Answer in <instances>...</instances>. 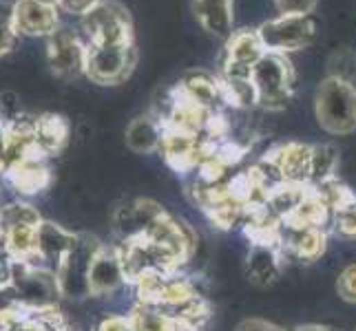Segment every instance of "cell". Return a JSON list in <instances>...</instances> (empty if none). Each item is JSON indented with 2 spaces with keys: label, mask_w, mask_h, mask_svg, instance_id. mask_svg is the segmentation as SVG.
Segmentation results:
<instances>
[{
  "label": "cell",
  "mask_w": 356,
  "mask_h": 331,
  "mask_svg": "<svg viewBox=\"0 0 356 331\" xmlns=\"http://www.w3.org/2000/svg\"><path fill=\"white\" fill-rule=\"evenodd\" d=\"M316 119L330 135L356 130V87L354 82L327 78L316 91Z\"/></svg>",
  "instance_id": "1"
},
{
  "label": "cell",
  "mask_w": 356,
  "mask_h": 331,
  "mask_svg": "<svg viewBox=\"0 0 356 331\" xmlns=\"http://www.w3.org/2000/svg\"><path fill=\"white\" fill-rule=\"evenodd\" d=\"M294 73L286 53L266 51L252 67V84L257 89V104L277 110L284 108L292 93Z\"/></svg>",
  "instance_id": "2"
},
{
  "label": "cell",
  "mask_w": 356,
  "mask_h": 331,
  "mask_svg": "<svg viewBox=\"0 0 356 331\" xmlns=\"http://www.w3.org/2000/svg\"><path fill=\"white\" fill-rule=\"evenodd\" d=\"M82 29L89 46L133 44L129 9L115 0H100L87 16H82Z\"/></svg>",
  "instance_id": "3"
},
{
  "label": "cell",
  "mask_w": 356,
  "mask_h": 331,
  "mask_svg": "<svg viewBox=\"0 0 356 331\" xmlns=\"http://www.w3.org/2000/svg\"><path fill=\"white\" fill-rule=\"evenodd\" d=\"M100 248L102 243L95 237L87 235V232H78L73 250L56 269L60 296L71 300H82L89 296V269Z\"/></svg>",
  "instance_id": "4"
},
{
  "label": "cell",
  "mask_w": 356,
  "mask_h": 331,
  "mask_svg": "<svg viewBox=\"0 0 356 331\" xmlns=\"http://www.w3.org/2000/svg\"><path fill=\"white\" fill-rule=\"evenodd\" d=\"M16 300L24 309H47L56 307L60 298V287L56 272L47 267L16 261L14 278H11Z\"/></svg>",
  "instance_id": "5"
},
{
  "label": "cell",
  "mask_w": 356,
  "mask_h": 331,
  "mask_svg": "<svg viewBox=\"0 0 356 331\" xmlns=\"http://www.w3.org/2000/svg\"><path fill=\"white\" fill-rule=\"evenodd\" d=\"M135 67V49L133 44H111V46H89L87 71L91 82L111 87L122 84Z\"/></svg>",
  "instance_id": "6"
},
{
  "label": "cell",
  "mask_w": 356,
  "mask_h": 331,
  "mask_svg": "<svg viewBox=\"0 0 356 331\" xmlns=\"http://www.w3.org/2000/svg\"><path fill=\"white\" fill-rule=\"evenodd\" d=\"M257 31H259L266 51L275 53L297 51V49L308 46L314 38V24L310 16H279L264 22Z\"/></svg>",
  "instance_id": "7"
},
{
  "label": "cell",
  "mask_w": 356,
  "mask_h": 331,
  "mask_svg": "<svg viewBox=\"0 0 356 331\" xmlns=\"http://www.w3.org/2000/svg\"><path fill=\"white\" fill-rule=\"evenodd\" d=\"M89 44L82 42L73 31L58 29L47 40V60L54 76L60 80H73L87 71Z\"/></svg>",
  "instance_id": "8"
},
{
  "label": "cell",
  "mask_w": 356,
  "mask_h": 331,
  "mask_svg": "<svg viewBox=\"0 0 356 331\" xmlns=\"http://www.w3.org/2000/svg\"><path fill=\"white\" fill-rule=\"evenodd\" d=\"M166 212L164 207L151 199H133L124 205L115 207L113 212V230L120 235L122 241L138 239L146 235L153 223H157Z\"/></svg>",
  "instance_id": "9"
},
{
  "label": "cell",
  "mask_w": 356,
  "mask_h": 331,
  "mask_svg": "<svg viewBox=\"0 0 356 331\" xmlns=\"http://www.w3.org/2000/svg\"><path fill=\"white\" fill-rule=\"evenodd\" d=\"M3 177L20 197H33L51 186V168L47 166V157L40 153L24 157L22 162L7 168Z\"/></svg>",
  "instance_id": "10"
},
{
  "label": "cell",
  "mask_w": 356,
  "mask_h": 331,
  "mask_svg": "<svg viewBox=\"0 0 356 331\" xmlns=\"http://www.w3.org/2000/svg\"><path fill=\"white\" fill-rule=\"evenodd\" d=\"M124 283H127V276L120 261L118 248H106V245H102L89 269V296L93 298L111 296V294H115Z\"/></svg>",
  "instance_id": "11"
},
{
  "label": "cell",
  "mask_w": 356,
  "mask_h": 331,
  "mask_svg": "<svg viewBox=\"0 0 356 331\" xmlns=\"http://www.w3.org/2000/svg\"><path fill=\"white\" fill-rule=\"evenodd\" d=\"M78 239V232H71L65 226H58L54 221H42L38 228V265L56 272L73 250Z\"/></svg>",
  "instance_id": "12"
},
{
  "label": "cell",
  "mask_w": 356,
  "mask_h": 331,
  "mask_svg": "<svg viewBox=\"0 0 356 331\" xmlns=\"http://www.w3.org/2000/svg\"><path fill=\"white\" fill-rule=\"evenodd\" d=\"M16 31L24 35H51L58 31V7H47L38 0H18L14 5Z\"/></svg>",
  "instance_id": "13"
},
{
  "label": "cell",
  "mask_w": 356,
  "mask_h": 331,
  "mask_svg": "<svg viewBox=\"0 0 356 331\" xmlns=\"http://www.w3.org/2000/svg\"><path fill=\"white\" fill-rule=\"evenodd\" d=\"M268 157L273 159V164L277 166V170L286 183H308L312 146L292 142V144L279 146V148H275Z\"/></svg>",
  "instance_id": "14"
},
{
  "label": "cell",
  "mask_w": 356,
  "mask_h": 331,
  "mask_svg": "<svg viewBox=\"0 0 356 331\" xmlns=\"http://www.w3.org/2000/svg\"><path fill=\"white\" fill-rule=\"evenodd\" d=\"M327 248L325 228H284L281 230V250L297 256L299 261H316Z\"/></svg>",
  "instance_id": "15"
},
{
  "label": "cell",
  "mask_w": 356,
  "mask_h": 331,
  "mask_svg": "<svg viewBox=\"0 0 356 331\" xmlns=\"http://www.w3.org/2000/svg\"><path fill=\"white\" fill-rule=\"evenodd\" d=\"M184 97H188L195 104H200L208 110H222V82L213 78L206 71H188L175 87Z\"/></svg>",
  "instance_id": "16"
},
{
  "label": "cell",
  "mask_w": 356,
  "mask_h": 331,
  "mask_svg": "<svg viewBox=\"0 0 356 331\" xmlns=\"http://www.w3.org/2000/svg\"><path fill=\"white\" fill-rule=\"evenodd\" d=\"M281 274V245H252L245 259V276L254 285H270Z\"/></svg>",
  "instance_id": "17"
},
{
  "label": "cell",
  "mask_w": 356,
  "mask_h": 331,
  "mask_svg": "<svg viewBox=\"0 0 356 331\" xmlns=\"http://www.w3.org/2000/svg\"><path fill=\"white\" fill-rule=\"evenodd\" d=\"M127 146L133 153L140 155H149L159 151L162 146V137H164V126L153 113L149 115H140L131 119V124L127 126Z\"/></svg>",
  "instance_id": "18"
},
{
  "label": "cell",
  "mask_w": 356,
  "mask_h": 331,
  "mask_svg": "<svg viewBox=\"0 0 356 331\" xmlns=\"http://www.w3.org/2000/svg\"><path fill=\"white\" fill-rule=\"evenodd\" d=\"M69 142V121L63 115L42 113L35 117V146L49 159L63 148Z\"/></svg>",
  "instance_id": "19"
},
{
  "label": "cell",
  "mask_w": 356,
  "mask_h": 331,
  "mask_svg": "<svg viewBox=\"0 0 356 331\" xmlns=\"http://www.w3.org/2000/svg\"><path fill=\"white\" fill-rule=\"evenodd\" d=\"M330 219H332V210L318 197L314 186H310L303 201L284 219V228H325Z\"/></svg>",
  "instance_id": "20"
},
{
  "label": "cell",
  "mask_w": 356,
  "mask_h": 331,
  "mask_svg": "<svg viewBox=\"0 0 356 331\" xmlns=\"http://www.w3.org/2000/svg\"><path fill=\"white\" fill-rule=\"evenodd\" d=\"M266 53V46L259 38V31L241 29L232 31L230 38L226 40L224 60L226 62H235L243 67H254V62Z\"/></svg>",
  "instance_id": "21"
},
{
  "label": "cell",
  "mask_w": 356,
  "mask_h": 331,
  "mask_svg": "<svg viewBox=\"0 0 356 331\" xmlns=\"http://www.w3.org/2000/svg\"><path fill=\"white\" fill-rule=\"evenodd\" d=\"M195 14L206 31L222 38H230L232 33V0H195Z\"/></svg>",
  "instance_id": "22"
},
{
  "label": "cell",
  "mask_w": 356,
  "mask_h": 331,
  "mask_svg": "<svg viewBox=\"0 0 356 331\" xmlns=\"http://www.w3.org/2000/svg\"><path fill=\"white\" fill-rule=\"evenodd\" d=\"M40 210L29 201H9L0 205V232H5L14 226H40L42 223Z\"/></svg>",
  "instance_id": "23"
},
{
  "label": "cell",
  "mask_w": 356,
  "mask_h": 331,
  "mask_svg": "<svg viewBox=\"0 0 356 331\" xmlns=\"http://www.w3.org/2000/svg\"><path fill=\"white\" fill-rule=\"evenodd\" d=\"M339 166V151L334 146L323 144V146H312V157H310V186H318L327 179H334Z\"/></svg>",
  "instance_id": "24"
},
{
  "label": "cell",
  "mask_w": 356,
  "mask_h": 331,
  "mask_svg": "<svg viewBox=\"0 0 356 331\" xmlns=\"http://www.w3.org/2000/svg\"><path fill=\"white\" fill-rule=\"evenodd\" d=\"M133 331H175L177 329V318L164 314L162 309L146 307V305H138L131 314Z\"/></svg>",
  "instance_id": "25"
},
{
  "label": "cell",
  "mask_w": 356,
  "mask_h": 331,
  "mask_svg": "<svg viewBox=\"0 0 356 331\" xmlns=\"http://www.w3.org/2000/svg\"><path fill=\"white\" fill-rule=\"evenodd\" d=\"M314 190L318 192V197L325 201V205L330 207V210H332V214L343 210V207L356 203L354 192L346 186V183H341L337 177L318 183V186H314Z\"/></svg>",
  "instance_id": "26"
},
{
  "label": "cell",
  "mask_w": 356,
  "mask_h": 331,
  "mask_svg": "<svg viewBox=\"0 0 356 331\" xmlns=\"http://www.w3.org/2000/svg\"><path fill=\"white\" fill-rule=\"evenodd\" d=\"M18 31L14 22V5L0 3V58L11 51V46L16 44Z\"/></svg>",
  "instance_id": "27"
},
{
  "label": "cell",
  "mask_w": 356,
  "mask_h": 331,
  "mask_svg": "<svg viewBox=\"0 0 356 331\" xmlns=\"http://www.w3.org/2000/svg\"><path fill=\"white\" fill-rule=\"evenodd\" d=\"M354 73H356V58L350 51H339L334 53L332 62H330V78H341L354 82Z\"/></svg>",
  "instance_id": "28"
},
{
  "label": "cell",
  "mask_w": 356,
  "mask_h": 331,
  "mask_svg": "<svg viewBox=\"0 0 356 331\" xmlns=\"http://www.w3.org/2000/svg\"><path fill=\"white\" fill-rule=\"evenodd\" d=\"M332 221H334V230L339 237L356 241V203L334 212Z\"/></svg>",
  "instance_id": "29"
},
{
  "label": "cell",
  "mask_w": 356,
  "mask_h": 331,
  "mask_svg": "<svg viewBox=\"0 0 356 331\" xmlns=\"http://www.w3.org/2000/svg\"><path fill=\"white\" fill-rule=\"evenodd\" d=\"M337 289H339V296H341L343 300L356 303V263H354V265H348V267L341 272L339 283H337Z\"/></svg>",
  "instance_id": "30"
},
{
  "label": "cell",
  "mask_w": 356,
  "mask_h": 331,
  "mask_svg": "<svg viewBox=\"0 0 356 331\" xmlns=\"http://www.w3.org/2000/svg\"><path fill=\"white\" fill-rule=\"evenodd\" d=\"M281 16H310L316 0H275Z\"/></svg>",
  "instance_id": "31"
},
{
  "label": "cell",
  "mask_w": 356,
  "mask_h": 331,
  "mask_svg": "<svg viewBox=\"0 0 356 331\" xmlns=\"http://www.w3.org/2000/svg\"><path fill=\"white\" fill-rule=\"evenodd\" d=\"M14 256H11L5 245H0V291L11 287V278H14Z\"/></svg>",
  "instance_id": "32"
},
{
  "label": "cell",
  "mask_w": 356,
  "mask_h": 331,
  "mask_svg": "<svg viewBox=\"0 0 356 331\" xmlns=\"http://www.w3.org/2000/svg\"><path fill=\"white\" fill-rule=\"evenodd\" d=\"M95 331H133V323H131V316H106L102 318V323L97 325Z\"/></svg>",
  "instance_id": "33"
},
{
  "label": "cell",
  "mask_w": 356,
  "mask_h": 331,
  "mask_svg": "<svg viewBox=\"0 0 356 331\" xmlns=\"http://www.w3.org/2000/svg\"><path fill=\"white\" fill-rule=\"evenodd\" d=\"M97 3H100V0H60V3H58V9L67 11V14L87 16Z\"/></svg>",
  "instance_id": "34"
},
{
  "label": "cell",
  "mask_w": 356,
  "mask_h": 331,
  "mask_svg": "<svg viewBox=\"0 0 356 331\" xmlns=\"http://www.w3.org/2000/svg\"><path fill=\"white\" fill-rule=\"evenodd\" d=\"M235 331H286V329H281L275 323L261 321V318H245V321H241L235 327Z\"/></svg>",
  "instance_id": "35"
},
{
  "label": "cell",
  "mask_w": 356,
  "mask_h": 331,
  "mask_svg": "<svg viewBox=\"0 0 356 331\" xmlns=\"http://www.w3.org/2000/svg\"><path fill=\"white\" fill-rule=\"evenodd\" d=\"M290 331H337L332 327H323V325H299V327H294Z\"/></svg>",
  "instance_id": "36"
},
{
  "label": "cell",
  "mask_w": 356,
  "mask_h": 331,
  "mask_svg": "<svg viewBox=\"0 0 356 331\" xmlns=\"http://www.w3.org/2000/svg\"><path fill=\"white\" fill-rule=\"evenodd\" d=\"M5 126H7V119H3V117H0V135L5 133Z\"/></svg>",
  "instance_id": "37"
},
{
  "label": "cell",
  "mask_w": 356,
  "mask_h": 331,
  "mask_svg": "<svg viewBox=\"0 0 356 331\" xmlns=\"http://www.w3.org/2000/svg\"><path fill=\"white\" fill-rule=\"evenodd\" d=\"M0 199H3V190H0Z\"/></svg>",
  "instance_id": "38"
},
{
  "label": "cell",
  "mask_w": 356,
  "mask_h": 331,
  "mask_svg": "<svg viewBox=\"0 0 356 331\" xmlns=\"http://www.w3.org/2000/svg\"><path fill=\"white\" fill-rule=\"evenodd\" d=\"M354 331H356V329H354Z\"/></svg>",
  "instance_id": "39"
}]
</instances>
